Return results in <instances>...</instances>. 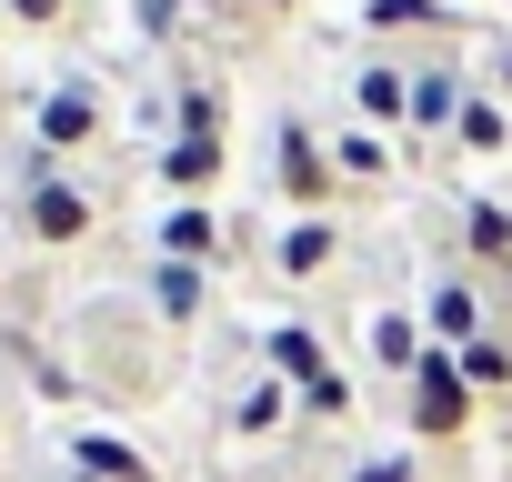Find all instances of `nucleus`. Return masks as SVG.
<instances>
[{
  "mask_svg": "<svg viewBox=\"0 0 512 482\" xmlns=\"http://www.w3.org/2000/svg\"><path fill=\"white\" fill-rule=\"evenodd\" d=\"M11 221H21L31 252H81V241L101 231V201H91L71 171H31V191L11 201Z\"/></svg>",
  "mask_w": 512,
  "mask_h": 482,
  "instance_id": "1",
  "label": "nucleus"
},
{
  "mask_svg": "<svg viewBox=\"0 0 512 482\" xmlns=\"http://www.w3.org/2000/svg\"><path fill=\"white\" fill-rule=\"evenodd\" d=\"M402 432L412 442H462L472 432V382L452 352H422V372L402 382Z\"/></svg>",
  "mask_w": 512,
  "mask_h": 482,
  "instance_id": "2",
  "label": "nucleus"
},
{
  "mask_svg": "<svg viewBox=\"0 0 512 482\" xmlns=\"http://www.w3.org/2000/svg\"><path fill=\"white\" fill-rule=\"evenodd\" d=\"M272 191H282V201H302L312 221L332 211L342 171H332V151H322V131H312V121H282V141H272Z\"/></svg>",
  "mask_w": 512,
  "mask_h": 482,
  "instance_id": "3",
  "label": "nucleus"
},
{
  "mask_svg": "<svg viewBox=\"0 0 512 482\" xmlns=\"http://www.w3.org/2000/svg\"><path fill=\"white\" fill-rule=\"evenodd\" d=\"M482 272H442L432 292H422V332H432V352H472L482 342V292H472Z\"/></svg>",
  "mask_w": 512,
  "mask_h": 482,
  "instance_id": "4",
  "label": "nucleus"
},
{
  "mask_svg": "<svg viewBox=\"0 0 512 482\" xmlns=\"http://www.w3.org/2000/svg\"><path fill=\"white\" fill-rule=\"evenodd\" d=\"M221 252H231V241H221V211H211V201H171V211H161V262L221 272Z\"/></svg>",
  "mask_w": 512,
  "mask_h": 482,
  "instance_id": "5",
  "label": "nucleus"
},
{
  "mask_svg": "<svg viewBox=\"0 0 512 482\" xmlns=\"http://www.w3.org/2000/svg\"><path fill=\"white\" fill-rule=\"evenodd\" d=\"M91 141H101V91H81V81H71V91H51V101H41V161L91 151Z\"/></svg>",
  "mask_w": 512,
  "mask_h": 482,
  "instance_id": "6",
  "label": "nucleus"
},
{
  "mask_svg": "<svg viewBox=\"0 0 512 482\" xmlns=\"http://www.w3.org/2000/svg\"><path fill=\"white\" fill-rule=\"evenodd\" d=\"M71 472H81V482H161L151 452L121 442V432H71Z\"/></svg>",
  "mask_w": 512,
  "mask_h": 482,
  "instance_id": "7",
  "label": "nucleus"
},
{
  "mask_svg": "<svg viewBox=\"0 0 512 482\" xmlns=\"http://www.w3.org/2000/svg\"><path fill=\"white\" fill-rule=\"evenodd\" d=\"M141 292H151V312H161L171 332H191V322L211 312V272H191V262H151V282H141Z\"/></svg>",
  "mask_w": 512,
  "mask_h": 482,
  "instance_id": "8",
  "label": "nucleus"
},
{
  "mask_svg": "<svg viewBox=\"0 0 512 482\" xmlns=\"http://www.w3.org/2000/svg\"><path fill=\"white\" fill-rule=\"evenodd\" d=\"M452 151H462V161H502V151H512V111H502V91H462Z\"/></svg>",
  "mask_w": 512,
  "mask_h": 482,
  "instance_id": "9",
  "label": "nucleus"
},
{
  "mask_svg": "<svg viewBox=\"0 0 512 482\" xmlns=\"http://www.w3.org/2000/svg\"><path fill=\"white\" fill-rule=\"evenodd\" d=\"M452 121H462V81H452V51H442L432 71H412V121L402 131H442L452 141Z\"/></svg>",
  "mask_w": 512,
  "mask_h": 482,
  "instance_id": "10",
  "label": "nucleus"
},
{
  "mask_svg": "<svg viewBox=\"0 0 512 482\" xmlns=\"http://www.w3.org/2000/svg\"><path fill=\"white\" fill-rule=\"evenodd\" d=\"M422 352H432V332H422L412 312H382V322H372V372H402V382H412Z\"/></svg>",
  "mask_w": 512,
  "mask_h": 482,
  "instance_id": "11",
  "label": "nucleus"
},
{
  "mask_svg": "<svg viewBox=\"0 0 512 482\" xmlns=\"http://www.w3.org/2000/svg\"><path fill=\"white\" fill-rule=\"evenodd\" d=\"M272 372H282L292 392H312V382H332V352H322V332H302V322H282V332H272Z\"/></svg>",
  "mask_w": 512,
  "mask_h": 482,
  "instance_id": "12",
  "label": "nucleus"
},
{
  "mask_svg": "<svg viewBox=\"0 0 512 482\" xmlns=\"http://www.w3.org/2000/svg\"><path fill=\"white\" fill-rule=\"evenodd\" d=\"M332 252H342V231H332V221H292L272 262H282V282H312V272H332Z\"/></svg>",
  "mask_w": 512,
  "mask_h": 482,
  "instance_id": "13",
  "label": "nucleus"
},
{
  "mask_svg": "<svg viewBox=\"0 0 512 482\" xmlns=\"http://www.w3.org/2000/svg\"><path fill=\"white\" fill-rule=\"evenodd\" d=\"M161 181L211 201V181H221V141H191V131H171V151H161Z\"/></svg>",
  "mask_w": 512,
  "mask_h": 482,
  "instance_id": "14",
  "label": "nucleus"
},
{
  "mask_svg": "<svg viewBox=\"0 0 512 482\" xmlns=\"http://www.w3.org/2000/svg\"><path fill=\"white\" fill-rule=\"evenodd\" d=\"M352 101H362L372 121H412V71H392V61H362V81H352Z\"/></svg>",
  "mask_w": 512,
  "mask_h": 482,
  "instance_id": "15",
  "label": "nucleus"
},
{
  "mask_svg": "<svg viewBox=\"0 0 512 482\" xmlns=\"http://www.w3.org/2000/svg\"><path fill=\"white\" fill-rule=\"evenodd\" d=\"M362 31H442V41H462L442 21V0H362Z\"/></svg>",
  "mask_w": 512,
  "mask_h": 482,
  "instance_id": "16",
  "label": "nucleus"
},
{
  "mask_svg": "<svg viewBox=\"0 0 512 482\" xmlns=\"http://www.w3.org/2000/svg\"><path fill=\"white\" fill-rule=\"evenodd\" d=\"M452 362H462V382H472V392H512V342H502V332H482V342H472V352H452Z\"/></svg>",
  "mask_w": 512,
  "mask_h": 482,
  "instance_id": "17",
  "label": "nucleus"
},
{
  "mask_svg": "<svg viewBox=\"0 0 512 482\" xmlns=\"http://www.w3.org/2000/svg\"><path fill=\"white\" fill-rule=\"evenodd\" d=\"M282 412H292V382H282V372H262V382L241 392V412H231V432H272Z\"/></svg>",
  "mask_w": 512,
  "mask_h": 482,
  "instance_id": "18",
  "label": "nucleus"
},
{
  "mask_svg": "<svg viewBox=\"0 0 512 482\" xmlns=\"http://www.w3.org/2000/svg\"><path fill=\"white\" fill-rule=\"evenodd\" d=\"M332 171H342V181H382V141H372V131H342V141H332Z\"/></svg>",
  "mask_w": 512,
  "mask_h": 482,
  "instance_id": "19",
  "label": "nucleus"
},
{
  "mask_svg": "<svg viewBox=\"0 0 512 482\" xmlns=\"http://www.w3.org/2000/svg\"><path fill=\"white\" fill-rule=\"evenodd\" d=\"M0 21H21V31H61V21H71V0H0Z\"/></svg>",
  "mask_w": 512,
  "mask_h": 482,
  "instance_id": "20",
  "label": "nucleus"
},
{
  "mask_svg": "<svg viewBox=\"0 0 512 482\" xmlns=\"http://www.w3.org/2000/svg\"><path fill=\"white\" fill-rule=\"evenodd\" d=\"M302 412H312V422H342V412H352V382H342V372H332V382H312V392H302Z\"/></svg>",
  "mask_w": 512,
  "mask_h": 482,
  "instance_id": "21",
  "label": "nucleus"
},
{
  "mask_svg": "<svg viewBox=\"0 0 512 482\" xmlns=\"http://www.w3.org/2000/svg\"><path fill=\"white\" fill-rule=\"evenodd\" d=\"M412 472H422L412 452H362V462H352V482H412Z\"/></svg>",
  "mask_w": 512,
  "mask_h": 482,
  "instance_id": "22",
  "label": "nucleus"
},
{
  "mask_svg": "<svg viewBox=\"0 0 512 482\" xmlns=\"http://www.w3.org/2000/svg\"><path fill=\"white\" fill-rule=\"evenodd\" d=\"M231 11H241V21H292L302 0H231Z\"/></svg>",
  "mask_w": 512,
  "mask_h": 482,
  "instance_id": "23",
  "label": "nucleus"
},
{
  "mask_svg": "<svg viewBox=\"0 0 512 482\" xmlns=\"http://www.w3.org/2000/svg\"><path fill=\"white\" fill-rule=\"evenodd\" d=\"M492 91H502V111H512V41H492Z\"/></svg>",
  "mask_w": 512,
  "mask_h": 482,
  "instance_id": "24",
  "label": "nucleus"
},
{
  "mask_svg": "<svg viewBox=\"0 0 512 482\" xmlns=\"http://www.w3.org/2000/svg\"><path fill=\"white\" fill-rule=\"evenodd\" d=\"M0 442H11V432H0Z\"/></svg>",
  "mask_w": 512,
  "mask_h": 482,
  "instance_id": "25",
  "label": "nucleus"
}]
</instances>
